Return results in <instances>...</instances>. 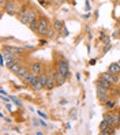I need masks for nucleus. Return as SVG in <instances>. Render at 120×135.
<instances>
[{
	"instance_id": "19",
	"label": "nucleus",
	"mask_w": 120,
	"mask_h": 135,
	"mask_svg": "<svg viewBox=\"0 0 120 135\" xmlns=\"http://www.w3.org/2000/svg\"><path fill=\"white\" fill-rule=\"evenodd\" d=\"M29 29L31 30V31H34V33H37V27H38V19H36V21H31L30 23H29Z\"/></svg>"
},
{
	"instance_id": "23",
	"label": "nucleus",
	"mask_w": 120,
	"mask_h": 135,
	"mask_svg": "<svg viewBox=\"0 0 120 135\" xmlns=\"http://www.w3.org/2000/svg\"><path fill=\"white\" fill-rule=\"evenodd\" d=\"M46 42H48V41H46V38H41V40L38 41V45H40V46H45Z\"/></svg>"
},
{
	"instance_id": "5",
	"label": "nucleus",
	"mask_w": 120,
	"mask_h": 135,
	"mask_svg": "<svg viewBox=\"0 0 120 135\" xmlns=\"http://www.w3.org/2000/svg\"><path fill=\"white\" fill-rule=\"evenodd\" d=\"M3 49H7L10 51L11 53H14L15 56H22V55L26 53V49L25 46L23 48H21V46H11V45H3Z\"/></svg>"
},
{
	"instance_id": "13",
	"label": "nucleus",
	"mask_w": 120,
	"mask_h": 135,
	"mask_svg": "<svg viewBox=\"0 0 120 135\" xmlns=\"http://www.w3.org/2000/svg\"><path fill=\"white\" fill-rule=\"evenodd\" d=\"M26 17H27L29 22H31V21H36V19H38L37 11H36V10L33 8V7H30V8H29V11H27V14H26Z\"/></svg>"
},
{
	"instance_id": "26",
	"label": "nucleus",
	"mask_w": 120,
	"mask_h": 135,
	"mask_svg": "<svg viewBox=\"0 0 120 135\" xmlns=\"http://www.w3.org/2000/svg\"><path fill=\"white\" fill-rule=\"evenodd\" d=\"M23 46H25V49H27V51H31V52L36 51V46H30V45H23Z\"/></svg>"
},
{
	"instance_id": "8",
	"label": "nucleus",
	"mask_w": 120,
	"mask_h": 135,
	"mask_svg": "<svg viewBox=\"0 0 120 135\" xmlns=\"http://www.w3.org/2000/svg\"><path fill=\"white\" fill-rule=\"evenodd\" d=\"M56 81H55V75H53V71H49V75H48V81H46V86L45 89L46 90H53V87H56Z\"/></svg>"
},
{
	"instance_id": "4",
	"label": "nucleus",
	"mask_w": 120,
	"mask_h": 135,
	"mask_svg": "<svg viewBox=\"0 0 120 135\" xmlns=\"http://www.w3.org/2000/svg\"><path fill=\"white\" fill-rule=\"evenodd\" d=\"M49 27V21L46 17H38V27H37V34L44 36L45 31Z\"/></svg>"
},
{
	"instance_id": "25",
	"label": "nucleus",
	"mask_w": 120,
	"mask_h": 135,
	"mask_svg": "<svg viewBox=\"0 0 120 135\" xmlns=\"http://www.w3.org/2000/svg\"><path fill=\"white\" fill-rule=\"evenodd\" d=\"M70 116H71V119H76V109H73L70 112Z\"/></svg>"
},
{
	"instance_id": "9",
	"label": "nucleus",
	"mask_w": 120,
	"mask_h": 135,
	"mask_svg": "<svg viewBox=\"0 0 120 135\" xmlns=\"http://www.w3.org/2000/svg\"><path fill=\"white\" fill-rule=\"evenodd\" d=\"M30 87L33 90H36V91H38V90H41V89H44V85L40 82V79H38V75H34V78H33V81H31V83H30Z\"/></svg>"
},
{
	"instance_id": "28",
	"label": "nucleus",
	"mask_w": 120,
	"mask_h": 135,
	"mask_svg": "<svg viewBox=\"0 0 120 135\" xmlns=\"http://www.w3.org/2000/svg\"><path fill=\"white\" fill-rule=\"evenodd\" d=\"M119 31H120V30H115L113 34H112V37H113V38H119V37H120V33H119Z\"/></svg>"
},
{
	"instance_id": "2",
	"label": "nucleus",
	"mask_w": 120,
	"mask_h": 135,
	"mask_svg": "<svg viewBox=\"0 0 120 135\" xmlns=\"http://www.w3.org/2000/svg\"><path fill=\"white\" fill-rule=\"evenodd\" d=\"M95 94H97V98L100 101V104H102V105L105 104L109 98H112L111 97V91L107 90V89H104V87H101V86L95 87Z\"/></svg>"
},
{
	"instance_id": "21",
	"label": "nucleus",
	"mask_w": 120,
	"mask_h": 135,
	"mask_svg": "<svg viewBox=\"0 0 120 135\" xmlns=\"http://www.w3.org/2000/svg\"><path fill=\"white\" fill-rule=\"evenodd\" d=\"M109 126V123L105 120V119H102V122L100 123V126H98V128H100V131H104V130H107V127Z\"/></svg>"
},
{
	"instance_id": "3",
	"label": "nucleus",
	"mask_w": 120,
	"mask_h": 135,
	"mask_svg": "<svg viewBox=\"0 0 120 135\" xmlns=\"http://www.w3.org/2000/svg\"><path fill=\"white\" fill-rule=\"evenodd\" d=\"M4 11L8 14V15H11V17H15V15L18 14V11H19V8L21 7L14 2V0H7V2L4 3Z\"/></svg>"
},
{
	"instance_id": "6",
	"label": "nucleus",
	"mask_w": 120,
	"mask_h": 135,
	"mask_svg": "<svg viewBox=\"0 0 120 135\" xmlns=\"http://www.w3.org/2000/svg\"><path fill=\"white\" fill-rule=\"evenodd\" d=\"M30 71L34 75H40L44 71V64H42L41 61H38V60L37 61H33V63H31V66H30Z\"/></svg>"
},
{
	"instance_id": "39",
	"label": "nucleus",
	"mask_w": 120,
	"mask_h": 135,
	"mask_svg": "<svg viewBox=\"0 0 120 135\" xmlns=\"http://www.w3.org/2000/svg\"><path fill=\"white\" fill-rule=\"evenodd\" d=\"M119 112H120V110H119Z\"/></svg>"
},
{
	"instance_id": "33",
	"label": "nucleus",
	"mask_w": 120,
	"mask_h": 135,
	"mask_svg": "<svg viewBox=\"0 0 120 135\" xmlns=\"http://www.w3.org/2000/svg\"><path fill=\"white\" fill-rule=\"evenodd\" d=\"M6 108H7V110H12V108H14V107H12L11 104H7V107H6Z\"/></svg>"
},
{
	"instance_id": "15",
	"label": "nucleus",
	"mask_w": 120,
	"mask_h": 135,
	"mask_svg": "<svg viewBox=\"0 0 120 135\" xmlns=\"http://www.w3.org/2000/svg\"><path fill=\"white\" fill-rule=\"evenodd\" d=\"M115 132H116V127H115V126H112V124H109V126L107 127V130L100 131L101 135H112V134H115Z\"/></svg>"
},
{
	"instance_id": "31",
	"label": "nucleus",
	"mask_w": 120,
	"mask_h": 135,
	"mask_svg": "<svg viewBox=\"0 0 120 135\" xmlns=\"http://www.w3.org/2000/svg\"><path fill=\"white\" fill-rule=\"evenodd\" d=\"M82 18H83V19H89V18H90V14H89V12H87V14H83Z\"/></svg>"
},
{
	"instance_id": "20",
	"label": "nucleus",
	"mask_w": 120,
	"mask_h": 135,
	"mask_svg": "<svg viewBox=\"0 0 120 135\" xmlns=\"http://www.w3.org/2000/svg\"><path fill=\"white\" fill-rule=\"evenodd\" d=\"M55 31H56V30H55L53 27H51V26H49V27H48V30L45 31L44 37H45V38H53V36H55Z\"/></svg>"
},
{
	"instance_id": "32",
	"label": "nucleus",
	"mask_w": 120,
	"mask_h": 135,
	"mask_svg": "<svg viewBox=\"0 0 120 135\" xmlns=\"http://www.w3.org/2000/svg\"><path fill=\"white\" fill-rule=\"evenodd\" d=\"M95 61H97L95 59H92V60L89 61V64H90V66H94V64H95Z\"/></svg>"
},
{
	"instance_id": "36",
	"label": "nucleus",
	"mask_w": 120,
	"mask_h": 135,
	"mask_svg": "<svg viewBox=\"0 0 120 135\" xmlns=\"http://www.w3.org/2000/svg\"><path fill=\"white\" fill-rule=\"evenodd\" d=\"M117 123H119V126H120V112L117 113Z\"/></svg>"
},
{
	"instance_id": "17",
	"label": "nucleus",
	"mask_w": 120,
	"mask_h": 135,
	"mask_svg": "<svg viewBox=\"0 0 120 135\" xmlns=\"http://www.w3.org/2000/svg\"><path fill=\"white\" fill-rule=\"evenodd\" d=\"M104 107H105L107 109H109V110H111V109H113V108L116 107V101H115L113 98H109V100L105 102V104H104Z\"/></svg>"
},
{
	"instance_id": "27",
	"label": "nucleus",
	"mask_w": 120,
	"mask_h": 135,
	"mask_svg": "<svg viewBox=\"0 0 120 135\" xmlns=\"http://www.w3.org/2000/svg\"><path fill=\"white\" fill-rule=\"evenodd\" d=\"M61 36H63V37H67V36H68V30H67L66 27H63V30H61Z\"/></svg>"
},
{
	"instance_id": "1",
	"label": "nucleus",
	"mask_w": 120,
	"mask_h": 135,
	"mask_svg": "<svg viewBox=\"0 0 120 135\" xmlns=\"http://www.w3.org/2000/svg\"><path fill=\"white\" fill-rule=\"evenodd\" d=\"M56 70L59 71L60 74H63L67 79H70L71 73H70V66H68V61L64 57H60L57 61H56Z\"/></svg>"
},
{
	"instance_id": "35",
	"label": "nucleus",
	"mask_w": 120,
	"mask_h": 135,
	"mask_svg": "<svg viewBox=\"0 0 120 135\" xmlns=\"http://www.w3.org/2000/svg\"><path fill=\"white\" fill-rule=\"evenodd\" d=\"M38 3L42 4V6H46V2H45V0H38Z\"/></svg>"
},
{
	"instance_id": "12",
	"label": "nucleus",
	"mask_w": 120,
	"mask_h": 135,
	"mask_svg": "<svg viewBox=\"0 0 120 135\" xmlns=\"http://www.w3.org/2000/svg\"><path fill=\"white\" fill-rule=\"evenodd\" d=\"M33 78H34V74L31 73V71H29V73L23 76L21 81H22V83L23 85H27V86H30V83H31V81H33Z\"/></svg>"
},
{
	"instance_id": "22",
	"label": "nucleus",
	"mask_w": 120,
	"mask_h": 135,
	"mask_svg": "<svg viewBox=\"0 0 120 135\" xmlns=\"http://www.w3.org/2000/svg\"><path fill=\"white\" fill-rule=\"evenodd\" d=\"M51 2H52L53 4H56V6H60V4H63V3H66L67 0H51Z\"/></svg>"
},
{
	"instance_id": "11",
	"label": "nucleus",
	"mask_w": 120,
	"mask_h": 135,
	"mask_svg": "<svg viewBox=\"0 0 120 135\" xmlns=\"http://www.w3.org/2000/svg\"><path fill=\"white\" fill-rule=\"evenodd\" d=\"M108 71L111 74H119L120 73V61H115V63H112V64H109Z\"/></svg>"
},
{
	"instance_id": "24",
	"label": "nucleus",
	"mask_w": 120,
	"mask_h": 135,
	"mask_svg": "<svg viewBox=\"0 0 120 135\" xmlns=\"http://www.w3.org/2000/svg\"><path fill=\"white\" fill-rule=\"evenodd\" d=\"M109 49H111V44H105V46H104V49H102V53H107Z\"/></svg>"
},
{
	"instance_id": "37",
	"label": "nucleus",
	"mask_w": 120,
	"mask_h": 135,
	"mask_svg": "<svg viewBox=\"0 0 120 135\" xmlns=\"http://www.w3.org/2000/svg\"><path fill=\"white\" fill-rule=\"evenodd\" d=\"M119 76H120V73H119Z\"/></svg>"
},
{
	"instance_id": "34",
	"label": "nucleus",
	"mask_w": 120,
	"mask_h": 135,
	"mask_svg": "<svg viewBox=\"0 0 120 135\" xmlns=\"http://www.w3.org/2000/svg\"><path fill=\"white\" fill-rule=\"evenodd\" d=\"M67 3L73 4V6H75V4H76V2H75V0H67Z\"/></svg>"
},
{
	"instance_id": "29",
	"label": "nucleus",
	"mask_w": 120,
	"mask_h": 135,
	"mask_svg": "<svg viewBox=\"0 0 120 135\" xmlns=\"http://www.w3.org/2000/svg\"><path fill=\"white\" fill-rule=\"evenodd\" d=\"M85 7H86V11L89 12L90 11V3H89V0H86V2H85Z\"/></svg>"
},
{
	"instance_id": "30",
	"label": "nucleus",
	"mask_w": 120,
	"mask_h": 135,
	"mask_svg": "<svg viewBox=\"0 0 120 135\" xmlns=\"http://www.w3.org/2000/svg\"><path fill=\"white\" fill-rule=\"evenodd\" d=\"M38 115H40V116H41L42 119H48V116H46V115H45V113L42 112V110H38Z\"/></svg>"
},
{
	"instance_id": "7",
	"label": "nucleus",
	"mask_w": 120,
	"mask_h": 135,
	"mask_svg": "<svg viewBox=\"0 0 120 135\" xmlns=\"http://www.w3.org/2000/svg\"><path fill=\"white\" fill-rule=\"evenodd\" d=\"M95 86H101L104 87V89H107V90H112V87H113V83L107 81V79H104V78H98L97 81H95Z\"/></svg>"
},
{
	"instance_id": "38",
	"label": "nucleus",
	"mask_w": 120,
	"mask_h": 135,
	"mask_svg": "<svg viewBox=\"0 0 120 135\" xmlns=\"http://www.w3.org/2000/svg\"><path fill=\"white\" fill-rule=\"evenodd\" d=\"M119 86H120V82H119Z\"/></svg>"
},
{
	"instance_id": "10",
	"label": "nucleus",
	"mask_w": 120,
	"mask_h": 135,
	"mask_svg": "<svg viewBox=\"0 0 120 135\" xmlns=\"http://www.w3.org/2000/svg\"><path fill=\"white\" fill-rule=\"evenodd\" d=\"M53 75H55V81H56V85H57V86L64 85V82L67 81V78H66L64 75H63V74H60L57 70L53 71Z\"/></svg>"
},
{
	"instance_id": "18",
	"label": "nucleus",
	"mask_w": 120,
	"mask_h": 135,
	"mask_svg": "<svg viewBox=\"0 0 120 135\" xmlns=\"http://www.w3.org/2000/svg\"><path fill=\"white\" fill-rule=\"evenodd\" d=\"M22 66H23V64H22V61H17V63H15V64L10 68V71H11V73H14L15 75H17V73L21 70V67H22Z\"/></svg>"
},
{
	"instance_id": "16",
	"label": "nucleus",
	"mask_w": 120,
	"mask_h": 135,
	"mask_svg": "<svg viewBox=\"0 0 120 135\" xmlns=\"http://www.w3.org/2000/svg\"><path fill=\"white\" fill-rule=\"evenodd\" d=\"M29 71H30V68H29L27 66H22V67H21V70L17 73V76H18L19 79H22L23 76H25V75L29 73Z\"/></svg>"
},
{
	"instance_id": "14",
	"label": "nucleus",
	"mask_w": 120,
	"mask_h": 135,
	"mask_svg": "<svg viewBox=\"0 0 120 135\" xmlns=\"http://www.w3.org/2000/svg\"><path fill=\"white\" fill-rule=\"evenodd\" d=\"M63 27H64V21H61V19H55L53 21V29L56 31H61Z\"/></svg>"
}]
</instances>
